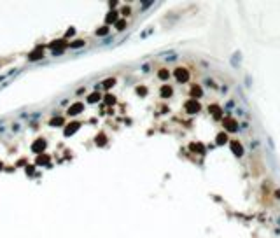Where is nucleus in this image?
I'll list each match as a JSON object with an SVG mask.
<instances>
[{"label":"nucleus","mask_w":280,"mask_h":238,"mask_svg":"<svg viewBox=\"0 0 280 238\" xmlns=\"http://www.w3.org/2000/svg\"><path fill=\"white\" fill-rule=\"evenodd\" d=\"M175 79L179 81V82H187L189 81V72H187V68H184V67H179V68H175Z\"/></svg>","instance_id":"obj_1"},{"label":"nucleus","mask_w":280,"mask_h":238,"mask_svg":"<svg viewBox=\"0 0 280 238\" xmlns=\"http://www.w3.org/2000/svg\"><path fill=\"white\" fill-rule=\"evenodd\" d=\"M186 111L187 112H191V114H195V112H198L200 109H201V107H200V103L196 102V100H189V102H186Z\"/></svg>","instance_id":"obj_2"},{"label":"nucleus","mask_w":280,"mask_h":238,"mask_svg":"<svg viewBox=\"0 0 280 238\" xmlns=\"http://www.w3.org/2000/svg\"><path fill=\"white\" fill-rule=\"evenodd\" d=\"M189 95H191L193 98H200V96L203 95V91H201V88H200L198 84H193V86H191V91H189Z\"/></svg>","instance_id":"obj_3"},{"label":"nucleus","mask_w":280,"mask_h":238,"mask_svg":"<svg viewBox=\"0 0 280 238\" xmlns=\"http://www.w3.org/2000/svg\"><path fill=\"white\" fill-rule=\"evenodd\" d=\"M224 128H226V130H229V132H235V130L238 128V126H236V121H235V119L226 117V119H224Z\"/></svg>","instance_id":"obj_4"},{"label":"nucleus","mask_w":280,"mask_h":238,"mask_svg":"<svg viewBox=\"0 0 280 238\" xmlns=\"http://www.w3.org/2000/svg\"><path fill=\"white\" fill-rule=\"evenodd\" d=\"M231 151H233L236 156H242V154H243V147H242L238 142H231Z\"/></svg>","instance_id":"obj_5"},{"label":"nucleus","mask_w":280,"mask_h":238,"mask_svg":"<svg viewBox=\"0 0 280 238\" xmlns=\"http://www.w3.org/2000/svg\"><path fill=\"white\" fill-rule=\"evenodd\" d=\"M44 147H46V142H44V140H37V142L32 145V149L35 151V153H40V151L44 149Z\"/></svg>","instance_id":"obj_6"},{"label":"nucleus","mask_w":280,"mask_h":238,"mask_svg":"<svg viewBox=\"0 0 280 238\" xmlns=\"http://www.w3.org/2000/svg\"><path fill=\"white\" fill-rule=\"evenodd\" d=\"M116 19H117V12L116 11H111L109 14H107V18H105L107 23H116Z\"/></svg>","instance_id":"obj_7"},{"label":"nucleus","mask_w":280,"mask_h":238,"mask_svg":"<svg viewBox=\"0 0 280 238\" xmlns=\"http://www.w3.org/2000/svg\"><path fill=\"white\" fill-rule=\"evenodd\" d=\"M81 111H82V103H75L68 109V114H79Z\"/></svg>","instance_id":"obj_8"},{"label":"nucleus","mask_w":280,"mask_h":238,"mask_svg":"<svg viewBox=\"0 0 280 238\" xmlns=\"http://www.w3.org/2000/svg\"><path fill=\"white\" fill-rule=\"evenodd\" d=\"M172 93H174V90H172L170 86H163V88H161V96L168 98V96H172Z\"/></svg>","instance_id":"obj_9"},{"label":"nucleus","mask_w":280,"mask_h":238,"mask_svg":"<svg viewBox=\"0 0 280 238\" xmlns=\"http://www.w3.org/2000/svg\"><path fill=\"white\" fill-rule=\"evenodd\" d=\"M75 130H77V123H70V126L65 128V135H72Z\"/></svg>","instance_id":"obj_10"},{"label":"nucleus","mask_w":280,"mask_h":238,"mask_svg":"<svg viewBox=\"0 0 280 238\" xmlns=\"http://www.w3.org/2000/svg\"><path fill=\"white\" fill-rule=\"evenodd\" d=\"M226 142H228V135H226V133H219V135H217V144L222 145V144H226Z\"/></svg>","instance_id":"obj_11"},{"label":"nucleus","mask_w":280,"mask_h":238,"mask_svg":"<svg viewBox=\"0 0 280 238\" xmlns=\"http://www.w3.org/2000/svg\"><path fill=\"white\" fill-rule=\"evenodd\" d=\"M98 100H100V95H98V93H93V95H89V98H88L89 103H96Z\"/></svg>","instance_id":"obj_12"},{"label":"nucleus","mask_w":280,"mask_h":238,"mask_svg":"<svg viewBox=\"0 0 280 238\" xmlns=\"http://www.w3.org/2000/svg\"><path fill=\"white\" fill-rule=\"evenodd\" d=\"M210 112H214L215 116H221V109L217 105H210Z\"/></svg>","instance_id":"obj_13"},{"label":"nucleus","mask_w":280,"mask_h":238,"mask_svg":"<svg viewBox=\"0 0 280 238\" xmlns=\"http://www.w3.org/2000/svg\"><path fill=\"white\" fill-rule=\"evenodd\" d=\"M114 84H116V81H114V79H107V81L103 82V86H105V88H112Z\"/></svg>","instance_id":"obj_14"},{"label":"nucleus","mask_w":280,"mask_h":238,"mask_svg":"<svg viewBox=\"0 0 280 238\" xmlns=\"http://www.w3.org/2000/svg\"><path fill=\"white\" fill-rule=\"evenodd\" d=\"M40 56H42V53H40V49H39V51H33V53L30 54V58H32V60H39Z\"/></svg>","instance_id":"obj_15"},{"label":"nucleus","mask_w":280,"mask_h":238,"mask_svg":"<svg viewBox=\"0 0 280 238\" xmlns=\"http://www.w3.org/2000/svg\"><path fill=\"white\" fill-rule=\"evenodd\" d=\"M51 124H53V126H61V124H63V119H61V117H56V119L51 121Z\"/></svg>","instance_id":"obj_16"},{"label":"nucleus","mask_w":280,"mask_h":238,"mask_svg":"<svg viewBox=\"0 0 280 238\" xmlns=\"http://www.w3.org/2000/svg\"><path fill=\"white\" fill-rule=\"evenodd\" d=\"M105 103H109V105H112V103H116V98H114L112 95H107V98H105Z\"/></svg>","instance_id":"obj_17"},{"label":"nucleus","mask_w":280,"mask_h":238,"mask_svg":"<svg viewBox=\"0 0 280 238\" xmlns=\"http://www.w3.org/2000/svg\"><path fill=\"white\" fill-rule=\"evenodd\" d=\"M116 26H117V30H123V28L126 26V21H124V19H121V21H117V23H116Z\"/></svg>","instance_id":"obj_18"},{"label":"nucleus","mask_w":280,"mask_h":238,"mask_svg":"<svg viewBox=\"0 0 280 238\" xmlns=\"http://www.w3.org/2000/svg\"><path fill=\"white\" fill-rule=\"evenodd\" d=\"M158 75H159V77H161V79H166V77H168V70H165V68H161V70H159V74H158Z\"/></svg>","instance_id":"obj_19"},{"label":"nucleus","mask_w":280,"mask_h":238,"mask_svg":"<svg viewBox=\"0 0 280 238\" xmlns=\"http://www.w3.org/2000/svg\"><path fill=\"white\" fill-rule=\"evenodd\" d=\"M81 46H84V42H82V40H77V42H72V47H81Z\"/></svg>","instance_id":"obj_20"},{"label":"nucleus","mask_w":280,"mask_h":238,"mask_svg":"<svg viewBox=\"0 0 280 238\" xmlns=\"http://www.w3.org/2000/svg\"><path fill=\"white\" fill-rule=\"evenodd\" d=\"M96 144H98V145H103V144H105V137H103V135H100V137H98V140H96Z\"/></svg>","instance_id":"obj_21"},{"label":"nucleus","mask_w":280,"mask_h":238,"mask_svg":"<svg viewBox=\"0 0 280 238\" xmlns=\"http://www.w3.org/2000/svg\"><path fill=\"white\" fill-rule=\"evenodd\" d=\"M137 93H138V95H145V93H147V90L140 86V88H137Z\"/></svg>","instance_id":"obj_22"},{"label":"nucleus","mask_w":280,"mask_h":238,"mask_svg":"<svg viewBox=\"0 0 280 238\" xmlns=\"http://www.w3.org/2000/svg\"><path fill=\"white\" fill-rule=\"evenodd\" d=\"M37 163H47V158H46V156H39Z\"/></svg>","instance_id":"obj_23"},{"label":"nucleus","mask_w":280,"mask_h":238,"mask_svg":"<svg viewBox=\"0 0 280 238\" xmlns=\"http://www.w3.org/2000/svg\"><path fill=\"white\" fill-rule=\"evenodd\" d=\"M96 33H98V35H105V33H107V26H105V28H100Z\"/></svg>","instance_id":"obj_24"},{"label":"nucleus","mask_w":280,"mask_h":238,"mask_svg":"<svg viewBox=\"0 0 280 238\" xmlns=\"http://www.w3.org/2000/svg\"><path fill=\"white\" fill-rule=\"evenodd\" d=\"M0 168H2V165H0Z\"/></svg>","instance_id":"obj_25"}]
</instances>
